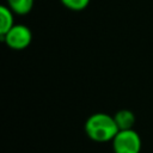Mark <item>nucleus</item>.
Instances as JSON below:
<instances>
[{"mask_svg":"<svg viewBox=\"0 0 153 153\" xmlns=\"http://www.w3.org/2000/svg\"><path fill=\"white\" fill-rule=\"evenodd\" d=\"M85 133L92 141L108 142L112 141L115 135L118 133V127L114 116L104 112H96L86 120Z\"/></svg>","mask_w":153,"mask_h":153,"instance_id":"nucleus-1","label":"nucleus"},{"mask_svg":"<svg viewBox=\"0 0 153 153\" xmlns=\"http://www.w3.org/2000/svg\"><path fill=\"white\" fill-rule=\"evenodd\" d=\"M114 153H140L141 139L134 129L118 130L112 139Z\"/></svg>","mask_w":153,"mask_h":153,"instance_id":"nucleus-2","label":"nucleus"},{"mask_svg":"<svg viewBox=\"0 0 153 153\" xmlns=\"http://www.w3.org/2000/svg\"><path fill=\"white\" fill-rule=\"evenodd\" d=\"M5 44L13 50H23L27 48L32 41L31 30L22 24H14L5 35L1 36Z\"/></svg>","mask_w":153,"mask_h":153,"instance_id":"nucleus-3","label":"nucleus"},{"mask_svg":"<svg viewBox=\"0 0 153 153\" xmlns=\"http://www.w3.org/2000/svg\"><path fill=\"white\" fill-rule=\"evenodd\" d=\"M115 122L118 127V130H124V129H133V126L135 124V115L133 111L128 109H122L118 110L114 115Z\"/></svg>","mask_w":153,"mask_h":153,"instance_id":"nucleus-4","label":"nucleus"},{"mask_svg":"<svg viewBox=\"0 0 153 153\" xmlns=\"http://www.w3.org/2000/svg\"><path fill=\"white\" fill-rule=\"evenodd\" d=\"M14 25L13 12L8 6H0V35H5Z\"/></svg>","mask_w":153,"mask_h":153,"instance_id":"nucleus-5","label":"nucleus"},{"mask_svg":"<svg viewBox=\"0 0 153 153\" xmlns=\"http://www.w3.org/2000/svg\"><path fill=\"white\" fill-rule=\"evenodd\" d=\"M7 6L13 13L19 16L27 14L33 7V0H7Z\"/></svg>","mask_w":153,"mask_h":153,"instance_id":"nucleus-6","label":"nucleus"},{"mask_svg":"<svg viewBox=\"0 0 153 153\" xmlns=\"http://www.w3.org/2000/svg\"><path fill=\"white\" fill-rule=\"evenodd\" d=\"M60 1L65 7L72 11H82L90 4V0H60Z\"/></svg>","mask_w":153,"mask_h":153,"instance_id":"nucleus-7","label":"nucleus"}]
</instances>
